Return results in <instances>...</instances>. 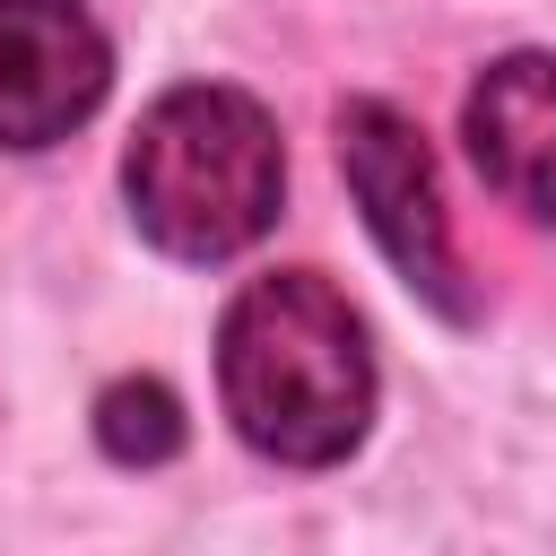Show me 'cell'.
I'll return each mask as SVG.
<instances>
[{"mask_svg":"<svg viewBox=\"0 0 556 556\" xmlns=\"http://www.w3.org/2000/svg\"><path fill=\"white\" fill-rule=\"evenodd\" d=\"M113 52L78 0H0V148H52L104 104Z\"/></svg>","mask_w":556,"mask_h":556,"instance_id":"cell-4","label":"cell"},{"mask_svg":"<svg viewBox=\"0 0 556 556\" xmlns=\"http://www.w3.org/2000/svg\"><path fill=\"white\" fill-rule=\"evenodd\" d=\"M217 391H226V417L252 452L321 469V460L356 452V434L374 417L365 321L313 269L252 278L217 330Z\"/></svg>","mask_w":556,"mask_h":556,"instance_id":"cell-1","label":"cell"},{"mask_svg":"<svg viewBox=\"0 0 556 556\" xmlns=\"http://www.w3.org/2000/svg\"><path fill=\"white\" fill-rule=\"evenodd\" d=\"M469 156L513 208L556 226V61L547 52H504L469 87Z\"/></svg>","mask_w":556,"mask_h":556,"instance_id":"cell-5","label":"cell"},{"mask_svg":"<svg viewBox=\"0 0 556 556\" xmlns=\"http://www.w3.org/2000/svg\"><path fill=\"white\" fill-rule=\"evenodd\" d=\"M339 165H348V191H356L374 243L391 252V269L408 287H426L443 313H469L460 261H452V226H443V191H434V156L408 130V113L356 96L339 113Z\"/></svg>","mask_w":556,"mask_h":556,"instance_id":"cell-3","label":"cell"},{"mask_svg":"<svg viewBox=\"0 0 556 556\" xmlns=\"http://www.w3.org/2000/svg\"><path fill=\"white\" fill-rule=\"evenodd\" d=\"M122 191L148 243H165L174 261H226L252 235H269L287 156L243 87H174L148 104L122 156Z\"/></svg>","mask_w":556,"mask_h":556,"instance_id":"cell-2","label":"cell"},{"mask_svg":"<svg viewBox=\"0 0 556 556\" xmlns=\"http://www.w3.org/2000/svg\"><path fill=\"white\" fill-rule=\"evenodd\" d=\"M96 434H104L113 460H165L182 443V408H174L165 382H113L96 400Z\"/></svg>","mask_w":556,"mask_h":556,"instance_id":"cell-6","label":"cell"}]
</instances>
